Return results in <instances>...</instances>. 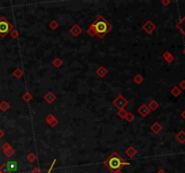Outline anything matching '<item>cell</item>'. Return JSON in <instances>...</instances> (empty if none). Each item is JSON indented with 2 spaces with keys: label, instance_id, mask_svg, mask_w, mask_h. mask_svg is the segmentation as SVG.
<instances>
[{
  "label": "cell",
  "instance_id": "cell-26",
  "mask_svg": "<svg viewBox=\"0 0 185 173\" xmlns=\"http://www.w3.org/2000/svg\"><path fill=\"white\" fill-rule=\"evenodd\" d=\"M125 119H126L127 122H128V123H131V122H133L134 120H135V115H134V114L131 113V112H127Z\"/></svg>",
  "mask_w": 185,
  "mask_h": 173
},
{
  "label": "cell",
  "instance_id": "cell-18",
  "mask_svg": "<svg viewBox=\"0 0 185 173\" xmlns=\"http://www.w3.org/2000/svg\"><path fill=\"white\" fill-rule=\"evenodd\" d=\"M52 64L53 65V67H55L56 69H59V68H61L62 66L63 61H62V60L61 59V58L57 57V58H55V59L52 61Z\"/></svg>",
  "mask_w": 185,
  "mask_h": 173
},
{
  "label": "cell",
  "instance_id": "cell-19",
  "mask_svg": "<svg viewBox=\"0 0 185 173\" xmlns=\"http://www.w3.org/2000/svg\"><path fill=\"white\" fill-rule=\"evenodd\" d=\"M13 76H14L16 79H20V78H22V77L24 76L23 69H22L21 68H16V69L14 70V72H13Z\"/></svg>",
  "mask_w": 185,
  "mask_h": 173
},
{
  "label": "cell",
  "instance_id": "cell-5",
  "mask_svg": "<svg viewBox=\"0 0 185 173\" xmlns=\"http://www.w3.org/2000/svg\"><path fill=\"white\" fill-rule=\"evenodd\" d=\"M142 29L145 32L146 34H153V33H154V32L155 31L156 26H155V24L154 23H153L151 20H147V21H146V22L143 24Z\"/></svg>",
  "mask_w": 185,
  "mask_h": 173
},
{
  "label": "cell",
  "instance_id": "cell-11",
  "mask_svg": "<svg viewBox=\"0 0 185 173\" xmlns=\"http://www.w3.org/2000/svg\"><path fill=\"white\" fill-rule=\"evenodd\" d=\"M175 26L185 36V15L175 24Z\"/></svg>",
  "mask_w": 185,
  "mask_h": 173
},
{
  "label": "cell",
  "instance_id": "cell-1",
  "mask_svg": "<svg viewBox=\"0 0 185 173\" xmlns=\"http://www.w3.org/2000/svg\"><path fill=\"white\" fill-rule=\"evenodd\" d=\"M103 164L112 173H117L122 170L125 166H129L130 162H126L117 151H114L105 160Z\"/></svg>",
  "mask_w": 185,
  "mask_h": 173
},
{
  "label": "cell",
  "instance_id": "cell-9",
  "mask_svg": "<svg viewBox=\"0 0 185 173\" xmlns=\"http://www.w3.org/2000/svg\"><path fill=\"white\" fill-rule=\"evenodd\" d=\"M43 99L45 100L48 104H53V102L56 100V96L54 95L53 92L52 91H48L45 95H44Z\"/></svg>",
  "mask_w": 185,
  "mask_h": 173
},
{
  "label": "cell",
  "instance_id": "cell-15",
  "mask_svg": "<svg viewBox=\"0 0 185 173\" xmlns=\"http://www.w3.org/2000/svg\"><path fill=\"white\" fill-rule=\"evenodd\" d=\"M175 139L179 142L180 143L183 144L185 143V132L184 131H180L179 133H178L176 135H175Z\"/></svg>",
  "mask_w": 185,
  "mask_h": 173
},
{
  "label": "cell",
  "instance_id": "cell-34",
  "mask_svg": "<svg viewBox=\"0 0 185 173\" xmlns=\"http://www.w3.org/2000/svg\"><path fill=\"white\" fill-rule=\"evenodd\" d=\"M161 4L164 6H168L171 4V0H162Z\"/></svg>",
  "mask_w": 185,
  "mask_h": 173
},
{
  "label": "cell",
  "instance_id": "cell-39",
  "mask_svg": "<svg viewBox=\"0 0 185 173\" xmlns=\"http://www.w3.org/2000/svg\"><path fill=\"white\" fill-rule=\"evenodd\" d=\"M182 53H183V55L185 56V48L183 49V50H182Z\"/></svg>",
  "mask_w": 185,
  "mask_h": 173
},
{
  "label": "cell",
  "instance_id": "cell-17",
  "mask_svg": "<svg viewBox=\"0 0 185 173\" xmlns=\"http://www.w3.org/2000/svg\"><path fill=\"white\" fill-rule=\"evenodd\" d=\"M10 108V105L7 101H2L1 103H0V110L2 112H7Z\"/></svg>",
  "mask_w": 185,
  "mask_h": 173
},
{
  "label": "cell",
  "instance_id": "cell-27",
  "mask_svg": "<svg viewBox=\"0 0 185 173\" xmlns=\"http://www.w3.org/2000/svg\"><path fill=\"white\" fill-rule=\"evenodd\" d=\"M49 27L52 29V30H56L57 28L59 27V23L57 22L56 20H53L51 21L50 24H49Z\"/></svg>",
  "mask_w": 185,
  "mask_h": 173
},
{
  "label": "cell",
  "instance_id": "cell-16",
  "mask_svg": "<svg viewBox=\"0 0 185 173\" xmlns=\"http://www.w3.org/2000/svg\"><path fill=\"white\" fill-rule=\"evenodd\" d=\"M148 107L151 111H155L159 108V103L155 100V99H153L150 103L148 104Z\"/></svg>",
  "mask_w": 185,
  "mask_h": 173
},
{
  "label": "cell",
  "instance_id": "cell-20",
  "mask_svg": "<svg viewBox=\"0 0 185 173\" xmlns=\"http://www.w3.org/2000/svg\"><path fill=\"white\" fill-rule=\"evenodd\" d=\"M171 94L174 96V97H175V98H178L179 96L182 94V90L180 89V88L179 87H174L173 88L171 89Z\"/></svg>",
  "mask_w": 185,
  "mask_h": 173
},
{
  "label": "cell",
  "instance_id": "cell-30",
  "mask_svg": "<svg viewBox=\"0 0 185 173\" xmlns=\"http://www.w3.org/2000/svg\"><path fill=\"white\" fill-rule=\"evenodd\" d=\"M126 114H127V112H126L125 109H121V110H118V112H117V115H118V116H119L121 119H125V117H126Z\"/></svg>",
  "mask_w": 185,
  "mask_h": 173
},
{
  "label": "cell",
  "instance_id": "cell-28",
  "mask_svg": "<svg viewBox=\"0 0 185 173\" xmlns=\"http://www.w3.org/2000/svg\"><path fill=\"white\" fill-rule=\"evenodd\" d=\"M87 34L90 35V37H95V36H97V34H96V32L94 30V28L91 26V24L88 26V30H87Z\"/></svg>",
  "mask_w": 185,
  "mask_h": 173
},
{
  "label": "cell",
  "instance_id": "cell-38",
  "mask_svg": "<svg viewBox=\"0 0 185 173\" xmlns=\"http://www.w3.org/2000/svg\"><path fill=\"white\" fill-rule=\"evenodd\" d=\"M181 115H182V117L185 120V110H183L182 112V114H181Z\"/></svg>",
  "mask_w": 185,
  "mask_h": 173
},
{
  "label": "cell",
  "instance_id": "cell-2",
  "mask_svg": "<svg viewBox=\"0 0 185 173\" xmlns=\"http://www.w3.org/2000/svg\"><path fill=\"white\" fill-rule=\"evenodd\" d=\"M91 26L94 28L96 34L99 37V39L102 40L104 37L112 30V24L108 22L103 15H99L95 19L94 22L91 24Z\"/></svg>",
  "mask_w": 185,
  "mask_h": 173
},
{
  "label": "cell",
  "instance_id": "cell-37",
  "mask_svg": "<svg viewBox=\"0 0 185 173\" xmlns=\"http://www.w3.org/2000/svg\"><path fill=\"white\" fill-rule=\"evenodd\" d=\"M156 173H167V172L165 171L164 170H163V169H160V170H159Z\"/></svg>",
  "mask_w": 185,
  "mask_h": 173
},
{
  "label": "cell",
  "instance_id": "cell-7",
  "mask_svg": "<svg viewBox=\"0 0 185 173\" xmlns=\"http://www.w3.org/2000/svg\"><path fill=\"white\" fill-rule=\"evenodd\" d=\"M137 112H138V114L141 115L142 117L144 118V117H146L150 114L151 110L149 109V107H148L147 105L143 104V105H141V106H139V108L137 109Z\"/></svg>",
  "mask_w": 185,
  "mask_h": 173
},
{
  "label": "cell",
  "instance_id": "cell-33",
  "mask_svg": "<svg viewBox=\"0 0 185 173\" xmlns=\"http://www.w3.org/2000/svg\"><path fill=\"white\" fill-rule=\"evenodd\" d=\"M31 173H42V170L39 167H34L33 170H32Z\"/></svg>",
  "mask_w": 185,
  "mask_h": 173
},
{
  "label": "cell",
  "instance_id": "cell-29",
  "mask_svg": "<svg viewBox=\"0 0 185 173\" xmlns=\"http://www.w3.org/2000/svg\"><path fill=\"white\" fill-rule=\"evenodd\" d=\"M10 36L13 38V39H17L19 37V32L16 30V29H13L11 32H10Z\"/></svg>",
  "mask_w": 185,
  "mask_h": 173
},
{
  "label": "cell",
  "instance_id": "cell-31",
  "mask_svg": "<svg viewBox=\"0 0 185 173\" xmlns=\"http://www.w3.org/2000/svg\"><path fill=\"white\" fill-rule=\"evenodd\" d=\"M10 148H12V146H11V144H10L9 143H7V142H5V143L2 145V150H3V151H6V150H8V149H10Z\"/></svg>",
  "mask_w": 185,
  "mask_h": 173
},
{
  "label": "cell",
  "instance_id": "cell-8",
  "mask_svg": "<svg viewBox=\"0 0 185 173\" xmlns=\"http://www.w3.org/2000/svg\"><path fill=\"white\" fill-rule=\"evenodd\" d=\"M70 33H71L74 37H78L82 33V28L80 26L79 24H75L72 25V28L70 29Z\"/></svg>",
  "mask_w": 185,
  "mask_h": 173
},
{
  "label": "cell",
  "instance_id": "cell-6",
  "mask_svg": "<svg viewBox=\"0 0 185 173\" xmlns=\"http://www.w3.org/2000/svg\"><path fill=\"white\" fill-rule=\"evenodd\" d=\"M45 121H46V123L53 128L59 125V120L57 119L53 114H48L45 116Z\"/></svg>",
  "mask_w": 185,
  "mask_h": 173
},
{
  "label": "cell",
  "instance_id": "cell-35",
  "mask_svg": "<svg viewBox=\"0 0 185 173\" xmlns=\"http://www.w3.org/2000/svg\"><path fill=\"white\" fill-rule=\"evenodd\" d=\"M55 163H56V159H54L53 161V162H52V164H51L50 169H49V170L47 171V173H51V171H52V170H53V166L55 165Z\"/></svg>",
  "mask_w": 185,
  "mask_h": 173
},
{
  "label": "cell",
  "instance_id": "cell-21",
  "mask_svg": "<svg viewBox=\"0 0 185 173\" xmlns=\"http://www.w3.org/2000/svg\"><path fill=\"white\" fill-rule=\"evenodd\" d=\"M26 159H27V161L30 163H34L37 160V156H36V154L34 152H29L28 154L26 155Z\"/></svg>",
  "mask_w": 185,
  "mask_h": 173
},
{
  "label": "cell",
  "instance_id": "cell-25",
  "mask_svg": "<svg viewBox=\"0 0 185 173\" xmlns=\"http://www.w3.org/2000/svg\"><path fill=\"white\" fill-rule=\"evenodd\" d=\"M15 150L13 149V148H10V149H8V150H6V151H3V153H4V155L5 156H6L7 158H11L13 155L15 154Z\"/></svg>",
  "mask_w": 185,
  "mask_h": 173
},
{
  "label": "cell",
  "instance_id": "cell-10",
  "mask_svg": "<svg viewBox=\"0 0 185 173\" xmlns=\"http://www.w3.org/2000/svg\"><path fill=\"white\" fill-rule=\"evenodd\" d=\"M150 129L154 133L159 134L163 131V126H162V125L160 123H158V122H155V123L150 126Z\"/></svg>",
  "mask_w": 185,
  "mask_h": 173
},
{
  "label": "cell",
  "instance_id": "cell-36",
  "mask_svg": "<svg viewBox=\"0 0 185 173\" xmlns=\"http://www.w3.org/2000/svg\"><path fill=\"white\" fill-rule=\"evenodd\" d=\"M4 136H5V132L1 129V128H0V140L3 139Z\"/></svg>",
  "mask_w": 185,
  "mask_h": 173
},
{
  "label": "cell",
  "instance_id": "cell-22",
  "mask_svg": "<svg viewBox=\"0 0 185 173\" xmlns=\"http://www.w3.org/2000/svg\"><path fill=\"white\" fill-rule=\"evenodd\" d=\"M133 80H134V82L136 83V84H137V85H140L141 83H143V81H144V77L141 75V74H136L135 77L133 78Z\"/></svg>",
  "mask_w": 185,
  "mask_h": 173
},
{
  "label": "cell",
  "instance_id": "cell-23",
  "mask_svg": "<svg viewBox=\"0 0 185 173\" xmlns=\"http://www.w3.org/2000/svg\"><path fill=\"white\" fill-rule=\"evenodd\" d=\"M11 172L12 171L8 168L7 162H5V163H3L1 166H0V173H11Z\"/></svg>",
  "mask_w": 185,
  "mask_h": 173
},
{
  "label": "cell",
  "instance_id": "cell-24",
  "mask_svg": "<svg viewBox=\"0 0 185 173\" xmlns=\"http://www.w3.org/2000/svg\"><path fill=\"white\" fill-rule=\"evenodd\" d=\"M22 98H23V100L24 101V102H30L32 99H33V95H32L30 92H25L23 96H22Z\"/></svg>",
  "mask_w": 185,
  "mask_h": 173
},
{
  "label": "cell",
  "instance_id": "cell-3",
  "mask_svg": "<svg viewBox=\"0 0 185 173\" xmlns=\"http://www.w3.org/2000/svg\"><path fill=\"white\" fill-rule=\"evenodd\" d=\"M13 29H14V26L8 19H6L5 16L0 17V37L5 38L8 34H10Z\"/></svg>",
  "mask_w": 185,
  "mask_h": 173
},
{
  "label": "cell",
  "instance_id": "cell-13",
  "mask_svg": "<svg viewBox=\"0 0 185 173\" xmlns=\"http://www.w3.org/2000/svg\"><path fill=\"white\" fill-rule=\"evenodd\" d=\"M107 69L104 66H100L96 70V74H97L99 78H104V77L107 74Z\"/></svg>",
  "mask_w": 185,
  "mask_h": 173
},
{
  "label": "cell",
  "instance_id": "cell-32",
  "mask_svg": "<svg viewBox=\"0 0 185 173\" xmlns=\"http://www.w3.org/2000/svg\"><path fill=\"white\" fill-rule=\"evenodd\" d=\"M179 88H180L181 90H185V79H182V80L180 82Z\"/></svg>",
  "mask_w": 185,
  "mask_h": 173
},
{
  "label": "cell",
  "instance_id": "cell-12",
  "mask_svg": "<svg viewBox=\"0 0 185 173\" xmlns=\"http://www.w3.org/2000/svg\"><path fill=\"white\" fill-rule=\"evenodd\" d=\"M163 58L167 63H171L174 61V56L171 54L170 52H168V50H166V52H164L163 53Z\"/></svg>",
  "mask_w": 185,
  "mask_h": 173
},
{
  "label": "cell",
  "instance_id": "cell-14",
  "mask_svg": "<svg viewBox=\"0 0 185 173\" xmlns=\"http://www.w3.org/2000/svg\"><path fill=\"white\" fill-rule=\"evenodd\" d=\"M126 154L127 157H129V158H134L136 155V153H137V151L134 148L133 146H129L128 148H127L126 150Z\"/></svg>",
  "mask_w": 185,
  "mask_h": 173
},
{
  "label": "cell",
  "instance_id": "cell-4",
  "mask_svg": "<svg viewBox=\"0 0 185 173\" xmlns=\"http://www.w3.org/2000/svg\"><path fill=\"white\" fill-rule=\"evenodd\" d=\"M112 104L115 107L117 108L118 110H121V109H124V107L128 104V101H127L122 95H118L117 97L114 99Z\"/></svg>",
  "mask_w": 185,
  "mask_h": 173
}]
</instances>
